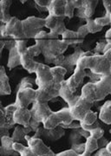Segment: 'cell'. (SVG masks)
<instances>
[{
  "mask_svg": "<svg viewBox=\"0 0 111 156\" xmlns=\"http://www.w3.org/2000/svg\"><path fill=\"white\" fill-rule=\"evenodd\" d=\"M33 58L34 57H32L31 55L28 52L27 49L21 53V66H23L24 69H26L30 74H36V71L40 63L35 61Z\"/></svg>",
  "mask_w": 111,
  "mask_h": 156,
  "instance_id": "obj_14",
  "label": "cell"
},
{
  "mask_svg": "<svg viewBox=\"0 0 111 156\" xmlns=\"http://www.w3.org/2000/svg\"><path fill=\"white\" fill-rule=\"evenodd\" d=\"M19 65H21V53L17 50L15 45V47L9 51V58H8L7 66L10 69H12Z\"/></svg>",
  "mask_w": 111,
  "mask_h": 156,
  "instance_id": "obj_24",
  "label": "cell"
},
{
  "mask_svg": "<svg viewBox=\"0 0 111 156\" xmlns=\"http://www.w3.org/2000/svg\"><path fill=\"white\" fill-rule=\"evenodd\" d=\"M80 95L83 99H85L91 103H94L95 101H96V92H95V87L94 83L90 82L83 86Z\"/></svg>",
  "mask_w": 111,
  "mask_h": 156,
  "instance_id": "obj_18",
  "label": "cell"
},
{
  "mask_svg": "<svg viewBox=\"0 0 111 156\" xmlns=\"http://www.w3.org/2000/svg\"><path fill=\"white\" fill-rule=\"evenodd\" d=\"M34 39L36 44L38 45L42 50V54L45 56L47 63L53 64L56 59L63 55L69 47V45L60 39L50 40L49 38V33L45 30H41Z\"/></svg>",
  "mask_w": 111,
  "mask_h": 156,
  "instance_id": "obj_1",
  "label": "cell"
},
{
  "mask_svg": "<svg viewBox=\"0 0 111 156\" xmlns=\"http://www.w3.org/2000/svg\"><path fill=\"white\" fill-rule=\"evenodd\" d=\"M51 72L53 75L56 85L61 88L62 83L63 81H65L64 77L68 72L67 69L63 67H59V66H54V67H51Z\"/></svg>",
  "mask_w": 111,
  "mask_h": 156,
  "instance_id": "obj_26",
  "label": "cell"
},
{
  "mask_svg": "<svg viewBox=\"0 0 111 156\" xmlns=\"http://www.w3.org/2000/svg\"><path fill=\"white\" fill-rule=\"evenodd\" d=\"M106 44H107L106 40H102V41L98 42L95 45V48L93 50V55H102L103 50H104L106 47Z\"/></svg>",
  "mask_w": 111,
  "mask_h": 156,
  "instance_id": "obj_36",
  "label": "cell"
},
{
  "mask_svg": "<svg viewBox=\"0 0 111 156\" xmlns=\"http://www.w3.org/2000/svg\"><path fill=\"white\" fill-rule=\"evenodd\" d=\"M65 5L66 1L64 0H52L48 7L49 15L56 17H65Z\"/></svg>",
  "mask_w": 111,
  "mask_h": 156,
  "instance_id": "obj_16",
  "label": "cell"
},
{
  "mask_svg": "<svg viewBox=\"0 0 111 156\" xmlns=\"http://www.w3.org/2000/svg\"><path fill=\"white\" fill-rule=\"evenodd\" d=\"M62 124H63V121L58 112H52V114L44 122L43 127L45 129H53L61 126Z\"/></svg>",
  "mask_w": 111,
  "mask_h": 156,
  "instance_id": "obj_23",
  "label": "cell"
},
{
  "mask_svg": "<svg viewBox=\"0 0 111 156\" xmlns=\"http://www.w3.org/2000/svg\"><path fill=\"white\" fill-rule=\"evenodd\" d=\"M20 156H37L34 154L32 151L30 150V148L27 146V147L25 148V150L23 152L22 154H20Z\"/></svg>",
  "mask_w": 111,
  "mask_h": 156,
  "instance_id": "obj_46",
  "label": "cell"
},
{
  "mask_svg": "<svg viewBox=\"0 0 111 156\" xmlns=\"http://www.w3.org/2000/svg\"><path fill=\"white\" fill-rule=\"evenodd\" d=\"M13 120L16 124L23 127H27L31 120V112L27 108H17L13 113Z\"/></svg>",
  "mask_w": 111,
  "mask_h": 156,
  "instance_id": "obj_12",
  "label": "cell"
},
{
  "mask_svg": "<svg viewBox=\"0 0 111 156\" xmlns=\"http://www.w3.org/2000/svg\"><path fill=\"white\" fill-rule=\"evenodd\" d=\"M78 154L72 149H69V150L63 151L61 153L56 154V156H77Z\"/></svg>",
  "mask_w": 111,
  "mask_h": 156,
  "instance_id": "obj_42",
  "label": "cell"
},
{
  "mask_svg": "<svg viewBox=\"0 0 111 156\" xmlns=\"http://www.w3.org/2000/svg\"><path fill=\"white\" fill-rule=\"evenodd\" d=\"M109 133H110V134H111V129H110V130H109Z\"/></svg>",
  "mask_w": 111,
  "mask_h": 156,
  "instance_id": "obj_52",
  "label": "cell"
},
{
  "mask_svg": "<svg viewBox=\"0 0 111 156\" xmlns=\"http://www.w3.org/2000/svg\"><path fill=\"white\" fill-rule=\"evenodd\" d=\"M59 18L60 17H53V16H50V15H48V17L45 18V27L49 29L51 31L56 26L57 23L59 21Z\"/></svg>",
  "mask_w": 111,
  "mask_h": 156,
  "instance_id": "obj_31",
  "label": "cell"
},
{
  "mask_svg": "<svg viewBox=\"0 0 111 156\" xmlns=\"http://www.w3.org/2000/svg\"><path fill=\"white\" fill-rule=\"evenodd\" d=\"M98 118L101 122L105 124H111V101H107L101 107Z\"/></svg>",
  "mask_w": 111,
  "mask_h": 156,
  "instance_id": "obj_25",
  "label": "cell"
},
{
  "mask_svg": "<svg viewBox=\"0 0 111 156\" xmlns=\"http://www.w3.org/2000/svg\"><path fill=\"white\" fill-rule=\"evenodd\" d=\"M98 141V148L100 149V148H103V147H106V146L108 145V143L109 142V141H108L105 138H101L100 140H97Z\"/></svg>",
  "mask_w": 111,
  "mask_h": 156,
  "instance_id": "obj_45",
  "label": "cell"
},
{
  "mask_svg": "<svg viewBox=\"0 0 111 156\" xmlns=\"http://www.w3.org/2000/svg\"><path fill=\"white\" fill-rule=\"evenodd\" d=\"M31 119L39 123H44L45 120L52 114L48 103H42L38 101H34L32 108H30Z\"/></svg>",
  "mask_w": 111,
  "mask_h": 156,
  "instance_id": "obj_8",
  "label": "cell"
},
{
  "mask_svg": "<svg viewBox=\"0 0 111 156\" xmlns=\"http://www.w3.org/2000/svg\"><path fill=\"white\" fill-rule=\"evenodd\" d=\"M86 26L88 28L89 33L91 34L100 32L102 30V27H101L98 24H96L95 20H93V19H87L86 20Z\"/></svg>",
  "mask_w": 111,
  "mask_h": 156,
  "instance_id": "obj_30",
  "label": "cell"
},
{
  "mask_svg": "<svg viewBox=\"0 0 111 156\" xmlns=\"http://www.w3.org/2000/svg\"><path fill=\"white\" fill-rule=\"evenodd\" d=\"M92 156H111V154L109 153V151L106 149V147H103V148H100L99 150H97V152Z\"/></svg>",
  "mask_w": 111,
  "mask_h": 156,
  "instance_id": "obj_43",
  "label": "cell"
},
{
  "mask_svg": "<svg viewBox=\"0 0 111 156\" xmlns=\"http://www.w3.org/2000/svg\"><path fill=\"white\" fill-rule=\"evenodd\" d=\"M110 94H111V92H110Z\"/></svg>",
  "mask_w": 111,
  "mask_h": 156,
  "instance_id": "obj_53",
  "label": "cell"
},
{
  "mask_svg": "<svg viewBox=\"0 0 111 156\" xmlns=\"http://www.w3.org/2000/svg\"><path fill=\"white\" fill-rule=\"evenodd\" d=\"M98 148V141L97 140L94 139L93 137L89 136L86 139L85 142V150L83 154H78L77 156H92V154L97 151Z\"/></svg>",
  "mask_w": 111,
  "mask_h": 156,
  "instance_id": "obj_27",
  "label": "cell"
},
{
  "mask_svg": "<svg viewBox=\"0 0 111 156\" xmlns=\"http://www.w3.org/2000/svg\"><path fill=\"white\" fill-rule=\"evenodd\" d=\"M89 132V136L93 137L95 140H100L101 138L103 137L104 135V129L102 128V127H98V128H95L94 129H91Z\"/></svg>",
  "mask_w": 111,
  "mask_h": 156,
  "instance_id": "obj_34",
  "label": "cell"
},
{
  "mask_svg": "<svg viewBox=\"0 0 111 156\" xmlns=\"http://www.w3.org/2000/svg\"><path fill=\"white\" fill-rule=\"evenodd\" d=\"M13 140L11 136H4L1 138V147H0V154L1 156H19L16 151H14Z\"/></svg>",
  "mask_w": 111,
  "mask_h": 156,
  "instance_id": "obj_17",
  "label": "cell"
},
{
  "mask_svg": "<svg viewBox=\"0 0 111 156\" xmlns=\"http://www.w3.org/2000/svg\"><path fill=\"white\" fill-rule=\"evenodd\" d=\"M28 52L31 55L32 57H35V56H39L41 53H42V50L40 49V47H39L38 44H34L32 46H30V47H28L27 48Z\"/></svg>",
  "mask_w": 111,
  "mask_h": 156,
  "instance_id": "obj_37",
  "label": "cell"
},
{
  "mask_svg": "<svg viewBox=\"0 0 111 156\" xmlns=\"http://www.w3.org/2000/svg\"><path fill=\"white\" fill-rule=\"evenodd\" d=\"M50 2L49 0L42 1V0H36V7L39 10V11H48V7L50 6Z\"/></svg>",
  "mask_w": 111,
  "mask_h": 156,
  "instance_id": "obj_35",
  "label": "cell"
},
{
  "mask_svg": "<svg viewBox=\"0 0 111 156\" xmlns=\"http://www.w3.org/2000/svg\"><path fill=\"white\" fill-rule=\"evenodd\" d=\"M74 150L77 154H83L84 150H85V142H82V143H77V144H73L71 146V148Z\"/></svg>",
  "mask_w": 111,
  "mask_h": 156,
  "instance_id": "obj_39",
  "label": "cell"
},
{
  "mask_svg": "<svg viewBox=\"0 0 111 156\" xmlns=\"http://www.w3.org/2000/svg\"><path fill=\"white\" fill-rule=\"evenodd\" d=\"M0 134H1V138L4 136H10L9 130L5 129V128H0Z\"/></svg>",
  "mask_w": 111,
  "mask_h": 156,
  "instance_id": "obj_48",
  "label": "cell"
},
{
  "mask_svg": "<svg viewBox=\"0 0 111 156\" xmlns=\"http://www.w3.org/2000/svg\"><path fill=\"white\" fill-rule=\"evenodd\" d=\"M86 76H87V71L83 69V68L80 67L79 65H77L72 76L65 80L68 88L72 93L76 94V92H77L79 87L82 85L83 80Z\"/></svg>",
  "mask_w": 111,
  "mask_h": 156,
  "instance_id": "obj_9",
  "label": "cell"
},
{
  "mask_svg": "<svg viewBox=\"0 0 111 156\" xmlns=\"http://www.w3.org/2000/svg\"><path fill=\"white\" fill-rule=\"evenodd\" d=\"M34 84H36V81L34 80L33 78L24 77L22 81H21L19 86H20V87H24V88H27V87L32 88Z\"/></svg>",
  "mask_w": 111,
  "mask_h": 156,
  "instance_id": "obj_38",
  "label": "cell"
},
{
  "mask_svg": "<svg viewBox=\"0 0 111 156\" xmlns=\"http://www.w3.org/2000/svg\"><path fill=\"white\" fill-rule=\"evenodd\" d=\"M61 37L62 41L64 42L68 45L79 44H82L84 41L83 39L78 37L77 31L70 30H68V29L65 30V31L63 32V34L62 35Z\"/></svg>",
  "mask_w": 111,
  "mask_h": 156,
  "instance_id": "obj_22",
  "label": "cell"
},
{
  "mask_svg": "<svg viewBox=\"0 0 111 156\" xmlns=\"http://www.w3.org/2000/svg\"><path fill=\"white\" fill-rule=\"evenodd\" d=\"M19 156H20V155H19Z\"/></svg>",
  "mask_w": 111,
  "mask_h": 156,
  "instance_id": "obj_54",
  "label": "cell"
},
{
  "mask_svg": "<svg viewBox=\"0 0 111 156\" xmlns=\"http://www.w3.org/2000/svg\"><path fill=\"white\" fill-rule=\"evenodd\" d=\"M95 22L96 24H98L101 27H104V26H108V25H110L111 21H110V15H108L106 14L105 16L101 17H97L94 19Z\"/></svg>",
  "mask_w": 111,
  "mask_h": 156,
  "instance_id": "obj_32",
  "label": "cell"
},
{
  "mask_svg": "<svg viewBox=\"0 0 111 156\" xmlns=\"http://www.w3.org/2000/svg\"><path fill=\"white\" fill-rule=\"evenodd\" d=\"M102 4L103 6L106 10V14L108 15H110L111 14V0H105V1H102Z\"/></svg>",
  "mask_w": 111,
  "mask_h": 156,
  "instance_id": "obj_44",
  "label": "cell"
},
{
  "mask_svg": "<svg viewBox=\"0 0 111 156\" xmlns=\"http://www.w3.org/2000/svg\"><path fill=\"white\" fill-rule=\"evenodd\" d=\"M11 89L10 83H9V77L6 75L5 67L2 66L0 69V95H11Z\"/></svg>",
  "mask_w": 111,
  "mask_h": 156,
  "instance_id": "obj_21",
  "label": "cell"
},
{
  "mask_svg": "<svg viewBox=\"0 0 111 156\" xmlns=\"http://www.w3.org/2000/svg\"><path fill=\"white\" fill-rule=\"evenodd\" d=\"M59 96H61L62 98L66 101L69 108L72 107L80 97V95L74 94L70 90L65 81H63L61 84V88L59 89Z\"/></svg>",
  "mask_w": 111,
  "mask_h": 156,
  "instance_id": "obj_15",
  "label": "cell"
},
{
  "mask_svg": "<svg viewBox=\"0 0 111 156\" xmlns=\"http://www.w3.org/2000/svg\"><path fill=\"white\" fill-rule=\"evenodd\" d=\"M25 140L28 147L37 156H56L55 153L50 149V147L45 145L42 139L27 135Z\"/></svg>",
  "mask_w": 111,
  "mask_h": 156,
  "instance_id": "obj_6",
  "label": "cell"
},
{
  "mask_svg": "<svg viewBox=\"0 0 111 156\" xmlns=\"http://www.w3.org/2000/svg\"><path fill=\"white\" fill-rule=\"evenodd\" d=\"M97 5H98V1H94V0L83 1V6L78 10L77 16L85 20L91 19L92 16L94 15Z\"/></svg>",
  "mask_w": 111,
  "mask_h": 156,
  "instance_id": "obj_13",
  "label": "cell"
},
{
  "mask_svg": "<svg viewBox=\"0 0 111 156\" xmlns=\"http://www.w3.org/2000/svg\"><path fill=\"white\" fill-rule=\"evenodd\" d=\"M105 39H111V23L110 28H109V30L105 34Z\"/></svg>",
  "mask_w": 111,
  "mask_h": 156,
  "instance_id": "obj_50",
  "label": "cell"
},
{
  "mask_svg": "<svg viewBox=\"0 0 111 156\" xmlns=\"http://www.w3.org/2000/svg\"><path fill=\"white\" fill-rule=\"evenodd\" d=\"M23 27L26 39L35 38L38 34L43 30V27H45V18L37 17H28L22 20Z\"/></svg>",
  "mask_w": 111,
  "mask_h": 156,
  "instance_id": "obj_4",
  "label": "cell"
},
{
  "mask_svg": "<svg viewBox=\"0 0 111 156\" xmlns=\"http://www.w3.org/2000/svg\"><path fill=\"white\" fill-rule=\"evenodd\" d=\"M58 114L61 117L62 121H63V124L62 125H70V123H72L74 122V119H73L72 115H71V113L70 110L69 108V107L66 108H63L62 109L58 110Z\"/></svg>",
  "mask_w": 111,
  "mask_h": 156,
  "instance_id": "obj_28",
  "label": "cell"
},
{
  "mask_svg": "<svg viewBox=\"0 0 111 156\" xmlns=\"http://www.w3.org/2000/svg\"><path fill=\"white\" fill-rule=\"evenodd\" d=\"M64 134H65L64 128H62L61 126L53 129H45L44 127H39L32 137L39 138V139L45 138L49 140H57L63 137Z\"/></svg>",
  "mask_w": 111,
  "mask_h": 156,
  "instance_id": "obj_10",
  "label": "cell"
},
{
  "mask_svg": "<svg viewBox=\"0 0 111 156\" xmlns=\"http://www.w3.org/2000/svg\"><path fill=\"white\" fill-rule=\"evenodd\" d=\"M30 132H32V130L29 127H23V126H17L16 128H14V131L11 135V139L13 140L14 142H26L25 137L27 136L28 134H30Z\"/></svg>",
  "mask_w": 111,
  "mask_h": 156,
  "instance_id": "obj_19",
  "label": "cell"
},
{
  "mask_svg": "<svg viewBox=\"0 0 111 156\" xmlns=\"http://www.w3.org/2000/svg\"><path fill=\"white\" fill-rule=\"evenodd\" d=\"M97 118H98L97 113L93 112L92 110H89L86 114V115L84 116L83 121L80 122V123L82 125H85V126H90V125H92V124H94L95 122H97Z\"/></svg>",
  "mask_w": 111,
  "mask_h": 156,
  "instance_id": "obj_29",
  "label": "cell"
},
{
  "mask_svg": "<svg viewBox=\"0 0 111 156\" xmlns=\"http://www.w3.org/2000/svg\"><path fill=\"white\" fill-rule=\"evenodd\" d=\"M14 151H16L17 154H22L23 151L25 150V148L27 147L26 146H24L22 143H19V142H14L13 143V146H12Z\"/></svg>",
  "mask_w": 111,
  "mask_h": 156,
  "instance_id": "obj_41",
  "label": "cell"
},
{
  "mask_svg": "<svg viewBox=\"0 0 111 156\" xmlns=\"http://www.w3.org/2000/svg\"><path fill=\"white\" fill-rule=\"evenodd\" d=\"M77 36L79 38L84 40V37L89 34V30H88V28H87L86 24L82 25L80 28L78 29L77 31Z\"/></svg>",
  "mask_w": 111,
  "mask_h": 156,
  "instance_id": "obj_40",
  "label": "cell"
},
{
  "mask_svg": "<svg viewBox=\"0 0 111 156\" xmlns=\"http://www.w3.org/2000/svg\"><path fill=\"white\" fill-rule=\"evenodd\" d=\"M12 1L11 0H1L0 1V21L1 23H7L11 19L10 15V7Z\"/></svg>",
  "mask_w": 111,
  "mask_h": 156,
  "instance_id": "obj_20",
  "label": "cell"
},
{
  "mask_svg": "<svg viewBox=\"0 0 111 156\" xmlns=\"http://www.w3.org/2000/svg\"><path fill=\"white\" fill-rule=\"evenodd\" d=\"M74 10H75V7L73 5L72 0H67L66 5H65V11H64L65 17L72 18L74 17Z\"/></svg>",
  "mask_w": 111,
  "mask_h": 156,
  "instance_id": "obj_33",
  "label": "cell"
},
{
  "mask_svg": "<svg viewBox=\"0 0 111 156\" xmlns=\"http://www.w3.org/2000/svg\"><path fill=\"white\" fill-rule=\"evenodd\" d=\"M103 55L108 58V60H109V64H110V70H111V49L110 50H108L107 52H105Z\"/></svg>",
  "mask_w": 111,
  "mask_h": 156,
  "instance_id": "obj_49",
  "label": "cell"
},
{
  "mask_svg": "<svg viewBox=\"0 0 111 156\" xmlns=\"http://www.w3.org/2000/svg\"><path fill=\"white\" fill-rule=\"evenodd\" d=\"M92 105H93V103L83 99V97L80 95L79 99L76 101V103L72 107L69 108L74 121L82 122L84 116L86 115V114L89 110H91Z\"/></svg>",
  "mask_w": 111,
  "mask_h": 156,
  "instance_id": "obj_7",
  "label": "cell"
},
{
  "mask_svg": "<svg viewBox=\"0 0 111 156\" xmlns=\"http://www.w3.org/2000/svg\"><path fill=\"white\" fill-rule=\"evenodd\" d=\"M1 37L11 38L14 40H27L24 35L23 27L21 20L12 17L7 23L1 24Z\"/></svg>",
  "mask_w": 111,
  "mask_h": 156,
  "instance_id": "obj_3",
  "label": "cell"
},
{
  "mask_svg": "<svg viewBox=\"0 0 111 156\" xmlns=\"http://www.w3.org/2000/svg\"><path fill=\"white\" fill-rule=\"evenodd\" d=\"M77 65L100 76H111L110 64L104 55L83 56L78 60Z\"/></svg>",
  "mask_w": 111,
  "mask_h": 156,
  "instance_id": "obj_2",
  "label": "cell"
},
{
  "mask_svg": "<svg viewBox=\"0 0 111 156\" xmlns=\"http://www.w3.org/2000/svg\"><path fill=\"white\" fill-rule=\"evenodd\" d=\"M37 99V91L33 88H24L20 87L18 88L17 92L16 101L14 102L17 108H27L30 104L33 103Z\"/></svg>",
  "mask_w": 111,
  "mask_h": 156,
  "instance_id": "obj_5",
  "label": "cell"
},
{
  "mask_svg": "<svg viewBox=\"0 0 111 156\" xmlns=\"http://www.w3.org/2000/svg\"><path fill=\"white\" fill-rule=\"evenodd\" d=\"M96 92V101H102L111 92V76H102L99 81L94 83Z\"/></svg>",
  "mask_w": 111,
  "mask_h": 156,
  "instance_id": "obj_11",
  "label": "cell"
},
{
  "mask_svg": "<svg viewBox=\"0 0 111 156\" xmlns=\"http://www.w3.org/2000/svg\"><path fill=\"white\" fill-rule=\"evenodd\" d=\"M73 5L75 7V9H77L79 10L82 6H83V1L81 0H72Z\"/></svg>",
  "mask_w": 111,
  "mask_h": 156,
  "instance_id": "obj_47",
  "label": "cell"
},
{
  "mask_svg": "<svg viewBox=\"0 0 111 156\" xmlns=\"http://www.w3.org/2000/svg\"><path fill=\"white\" fill-rule=\"evenodd\" d=\"M106 149L109 151V153H110L111 154V141H109V142L108 143V145L106 146Z\"/></svg>",
  "mask_w": 111,
  "mask_h": 156,
  "instance_id": "obj_51",
  "label": "cell"
}]
</instances>
